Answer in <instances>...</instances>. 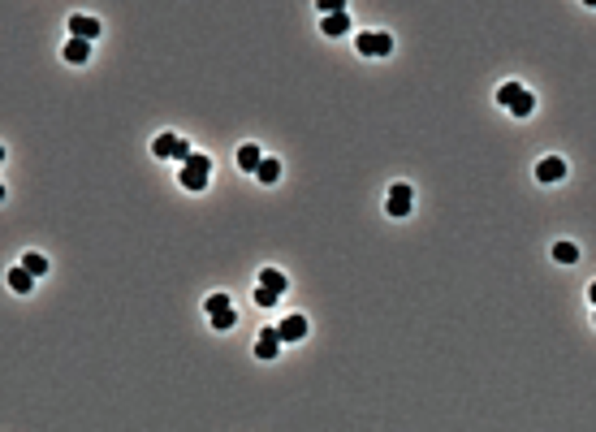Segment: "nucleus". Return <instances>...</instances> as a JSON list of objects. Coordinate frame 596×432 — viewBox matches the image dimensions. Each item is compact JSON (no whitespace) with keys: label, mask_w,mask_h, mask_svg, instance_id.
<instances>
[{"label":"nucleus","mask_w":596,"mask_h":432,"mask_svg":"<svg viewBox=\"0 0 596 432\" xmlns=\"http://www.w3.org/2000/svg\"><path fill=\"white\" fill-rule=\"evenodd\" d=\"M497 104H502V108H510L514 117H531V108H536V95H531L523 83H502V87H497Z\"/></svg>","instance_id":"obj_1"},{"label":"nucleus","mask_w":596,"mask_h":432,"mask_svg":"<svg viewBox=\"0 0 596 432\" xmlns=\"http://www.w3.org/2000/svg\"><path fill=\"white\" fill-rule=\"evenodd\" d=\"M151 156H160V160H182V165H186L190 143H186V139H177V134H156Z\"/></svg>","instance_id":"obj_2"},{"label":"nucleus","mask_w":596,"mask_h":432,"mask_svg":"<svg viewBox=\"0 0 596 432\" xmlns=\"http://www.w3.org/2000/svg\"><path fill=\"white\" fill-rule=\"evenodd\" d=\"M354 48H359L363 56H389L393 52V35L389 31H363L359 39H354Z\"/></svg>","instance_id":"obj_3"},{"label":"nucleus","mask_w":596,"mask_h":432,"mask_svg":"<svg viewBox=\"0 0 596 432\" xmlns=\"http://www.w3.org/2000/svg\"><path fill=\"white\" fill-rule=\"evenodd\" d=\"M281 346H285V342H281V333H276V324H268V329H260V342H255V359H264V363H268V359L281 355Z\"/></svg>","instance_id":"obj_4"},{"label":"nucleus","mask_w":596,"mask_h":432,"mask_svg":"<svg viewBox=\"0 0 596 432\" xmlns=\"http://www.w3.org/2000/svg\"><path fill=\"white\" fill-rule=\"evenodd\" d=\"M411 203H415V190H411L406 182L389 186V199H385V212H389V216H406V212H411Z\"/></svg>","instance_id":"obj_5"},{"label":"nucleus","mask_w":596,"mask_h":432,"mask_svg":"<svg viewBox=\"0 0 596 432\" xmlns=\"http://www.w3.org/2000/svg\"><path fill=\"white\" fill-rule=\"evenodd\" d=\"M562 178H566V160H562V156H545V160L536 165V182L549 186V182H562Z\"/></svg>","instance_id":"obj_6"},{"label":"nucleus","mask_w":596,"mask_h":432,"mask_svg":"<svg viewBox=\"0 0 596 432\" xmlns=\"http://www.w3.org/2000/svg\"><path fill=\"white\" fill-rule=\"evenodd\" d=\"M95 35H99V17H87V13H74V17H69V39H83V44H91Z\"/></svg>","instance_id":"obj_7"},{"label":"nucleus","mask_w":596,"mask_h":432,"mask_svg":"<svg viewBox=\"0 0 596 432\" xmlns=\"http://www.w3.org/2000/svg\"><path fill=\"white\" fill-rule=\"evenodd\" d=\"M276 333H281V342H303L307 338V316H285L276 324Z\"/></svg>","instance_id":"obj_8"},{"label":"nucleus","mask_w":596,"mask_h":432,"mask_svg":"<svg viewBox=\"0 0 596 432\" xmlns=\"http://www.w3.org/2000/svg\"><path fill=\"white\" fill-rule=\"evenodd\" d=\"M260 165H264V151L255 147V143L238 147V169H242V173H260Z\"/></svg>","instance_id":"obj_9"},{"label":"nucleus","mask_w":596,"mask_h":432,"mask_svg":"<svg viewBox=\"0 0 596 432\" xmlns=\"http://www.w3.org/2000/svg\"><path fill=\"white\" fill-rule=\"evenodd\" d=\"M320 31H324L329 39H342V35L350 31V13L342 9V13H329V17H320Z\"/></svg>","instance_id":"obj_10"},{"label":"nucleus","mask_w":596,"mask_h":432,"mask_svg":"<svg viewBox=\"0 0 596 432\" xmlns=\"http://www.w3.org/2000/svg\"><path fill=\"white\" fill-rule=\"evenodd\" d=\"M260 290H272V294H276V299H281V294L290 290V281H285V272H281V268H264V272H260Z\"/></svg>","instance_id":"obj_11"},{"label":"nucleus","mask_w":596,"mask_h":432,"mask_svg":"<svg viewBox=\"0 0 596 432\" xmlns=\"http://www.w3.org/2000/svg\"><path fill=\"white\" fill-rule=\"evenodd\" d=\"M61 56H65L69 65H87V61H91V44H83V39H69Z\"/></svg>","instance_id":"obj_12"},{"label":"nucleus","mask_w":596,"mask_h":432,"mask_svg":"<svg viewBox=\"0 0 596 432\" xmlns=\"http://www.w3.org/2000/svg\"><path fill=\"white\" fill-rule=\"evenodd\" d=\"M208 178H212V173L194 169V165H182V190H204V186H208Z\"/></svg>","instance_id":"obj_13"},{"label":"nucleus","mask_w":596,"mask_h":432,"mask_svg":"<svg viewBox=\"0 0 596 432\" xmlns=\"http://www.w3.org/2000/svg\"><path fill=\"white\" fill-rule=\"evenodd\" d=\"M22 268H26L31 277L39 281V277H44V272H48V260H44V255H39V251H26V255H22Z\"/></svg>","instance_id":"obj_14"},{"label":"nucleus","mask_w":596,"mask_h":432,"mask_svg":"<svg viewBox=\"0 0 596 432\" xmlns=\"http://www.w3.org/2000/svg\"><path fill=\"white\" fill-rule=\"evenodd\" d=\"M9 285H13L17 294H31V285H35V277H31V272H26L22 264H17V268H9Z\"/></svg>","instance_id":"obj_15"},{"label":"nucleus","mask_w":596,"mask_h":432,"mask_svg":"<svg viewBox=\"0 0 596 432\" xmlns=\"http://www.w3.org/2000/svg\"><path fill=\"white\" fill-rule=\"evenodd\" d=\"M264 186H272L276 178H281V160H272V156H264V165H260V173H255Z\"/></svg>","instance_id":"obj_16"},{"label":"nucleus","mask_w":596,"mask_h":432,"mask_svg":"<svg viewBox=\"0 0 596 432\" xmlns=\"http://www.w3.org/2000/svg\"><path fill=\"white\" fill-rule=\"evenodd\" d=\"M553 260H558V264H574V260H579V247H574V242H558V247H553Z\"/></svg>","instance_id":"obj_17"},{"label":"nucleus","mask_w":596,"mask_h":432,"mask_svg":"<svg viewBox=\"0 0 596 432\" xmlns=\"http://www.w3.org/2000/svg\"><path fill=\"white\" fill-rule=\"evenodd\" d=\"M208 316H216V311H229V294H208Z\"/></svg>","instance_id":"obj_18"},{"label":"nucleus","mask_w":596,"mask_h":432,"mask_svg":"<svg viewBox=\"0 0 596 432\" xmlns=\"http://www.w3.org/2000/svg\"><path fill=\"white\" fill-rule=\"evenodd\" d=\"M212 329H216V333L233 329V307H229V311H216V316H212Z\"/></svg>","instance_id":"obj_19"},{"label":"nucleus","mask_w":596,"mask_h":432,"mask_svg":"<svg viewBox=\"0 0 596 432\" xmlns=\"http://www.w3.org/2000/svg\"><path fill=\"white\" fill-rule=\"evenodd\" d=\"M255 303H260V307H272L276 294H272V290H255Z\"/></svg>","instance_id":"obj_20"},{"label":"nucleus","mask_w":596,"mask_h":432,"mask_svg":"<svg viewBox=\"0 0 596 432\" xmlns=\"http://www.w3.org/2000/svg\"><path fill=\"white\" fill-rule=\"evenodd\" d=\"M588 299H592V307H596V281H592V285H588Z\"/></svg>","instance_id":"obj_21"}]
</instances>
